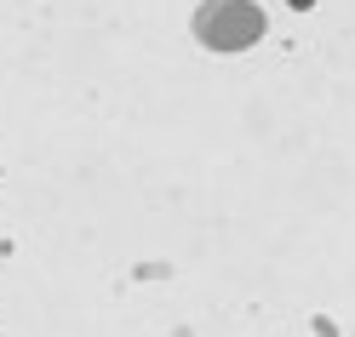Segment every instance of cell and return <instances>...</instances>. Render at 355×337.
<instances>
[{"mask_svg": "<svg viewBox=\"0 0 355 337\" xmlns=\"http://www.w3.org/2000/svg\"><path fill=\"white\" fill-rule=\"evenodd\" d=\"M195 35H201L207 46H218V52H235V46H252L263 35V17L247 0H212V6H201V17H195Z\"/></svg>", "mask_w": 355, "mask_h": 337, "instance_id": "cell-1", "label": "cell"}]
</instances>
